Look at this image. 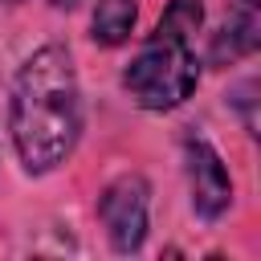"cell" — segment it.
<instances>
[{"mask_svg":"<svg viewBox=\"0 0 261 261\" xmlns=\"http://www.w3.org/2000/svg\"><path fill=\"white\" fill-rule=\"evenodd\" d=\"M82 106H77V73L61 45L37 49L12 90V143L24 171H53L77 143Z\"/></svg>","mask_w":261,"mask_h":261,"instance_id":"6da1fadb","label":"cell"},{"mask_svg":"<svg viewBox=\"0 0 261 261\" xmlns=\"http://www.w3.org/2000/svg\"><path fill=\"white\" fill-rule=\"evenodd\" d=\"M200 20H204L200 0H171L147 45L126 65L122 86L143 110H175L196 90L200 65L192 53V33L200 29Z\"/></svg>","mask_w":261,"mask_h":261,"instance_id":"7a4b0ae2","label":"cell"},{"mask_svg":"<svg viewBox=\"0 0 261 261\" xmlns=\"http://www.w3.org/2000/svg\"><path fill=\"white\" fill-rule=\"evenodd\" d=\"M151 188L143 175H118L98 196V220L114 245V253H135L147 237V200Z\"/></svg>","mask_w":261,"mask_h":261,"instance_id":"3957f363","label":"cell"},{"mask_svg":"<svg viewBox=\"0 0 261 261\" xmlns=\"http://www.w3.org/2000/svg\"><path fill=\"white\" fill-rule=\"evenodd\" d=\"M184 167H188V188H192V208L204 220H216L232 204V179L224 159L208 139H184Z\"/></svg>","mask_w":261,"mask_h":261,"instance_id":"277c9868","label":"cell"},{"mask_svg":"<svg viewBox=\"0 0 261 261\" xmlns=\"http://www.w3.org/2000/svg\"><path fill=\"white\" fill-rule=\"evenodd\" d=\"M257 45H261V0H237L228 8V16L220 20V29L212 33L208 61L212 65H232V61L249 57Z\"/></svg>","mask_w":261,"mask_h":261,"instance_id":"5b68a950","label":"cell"},{"mask_svg":"<svg viewBox=\"0 0 261 261\" xmlns=\"http://www.w3.org/2000/svg\"><path fill=\"white\" fill-rule=\"evenodd\" d=\"M90 29H94L98 45H106V49L122 45L130 37V29H135V0H98Z\"/></svg>","mask_w":261,"mask_h":261,"instance_id":"8992f818","label":"cell"},{"mask_svg":"<svg viewBox=\"0 0 261 261\" xmlns=\"http://www.w3.org/2000/svg\"><path fill=\"white\" fill-rule=\"evenodd\" d=\"M49 4H53V8H73L77 0H49Z\"/></svg>","mask_w":261,"mask_h":261,"instance_id":"52a82bcc","label":"cell"},{"mask_svg":"<svg viewBox=\"0 0 261 261\" xmlns=\"http://www.w3.org/2000/svg\"><path fill=\"white\" fill-rule=\"evenodd\" d=\"M0 4H16V0H0Z\"/></svg>","mask_w":261,"mask_h":261,"instance_id":"ba28073f","label":"cell"}]
</instances>
